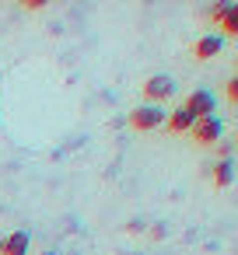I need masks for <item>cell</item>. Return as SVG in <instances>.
Masks as SVG:
<instances>
[{"instance_id":"13","label":"cell","mask_w":238,"mask_h":255,"mask_svg":"<svg viewBox=\"0 0 238 255\" xmlns=\"http://www.w3.org/2000/svg\"><path fill=\"white\" fill-rule=\"evenodd\" d=\"M42 255H56V252H42Z\"/></svg>"},{"instance_id":"3","label":"cell","mask_w":238,"mask_h":255,"mask_svg":"<svg viewBox=\"0 0 238 255\" xmlns=\"http://www.w3.org/2000/svg\"><path fill=\"white\" fill-rule=\"evenodd\" d=\"M189 133H193V140H196V143L210 147V143H217V140L224 136V119H221V116H207V119H196Z\"/></svg>"},{"instance_id":"7","label":"cell","mask_w":238,"mask_h":255,"mask_svg":"<svg viewBox=\"0 0 238 255\" xmlns=\"http://www.w3.org/2000/svg\"><path fill=\"white\" fill-rule=\"evenodd\" d=\"M28 245H32V234L28 231H14L4 238V255H28Z\"/></svg>"},{"instance_id":"10","label":"cell","mask_w":238,"mask_h":255,"mask_svg":"<svg viewBox=\"0 0 238 255\" xmlns=\"http://www.w3.org/2000/svg\"><path fill=\"white\" fill-rule=\"evenodd\" d=\"M214 147H217V161H235V140L231 136H221Z\"/></svg>"},{"instance_id":"11","label":"cell","mask_w":238,"mask_h":255,"mask_svg":"<svg viewBox=\"0 0 238 255\" xmlns=\"http://www.w3.org/2000/svg\"><path fill=\"white\" fill-rule=\"evenodd\" d=\"M224 95H228V102H235V98H238V81H235V77L228 81V88H224Z\"/></svg>"},{"instance_id":"5","label":"cell","mask_w":238,"mask_h":255,"mask_svg":"<svg viewBox=\"0 0 238 255\" xmlns=\"http://www.w3.org/2000/svg\"><path fill=\"white\" fill-rule=\"evenodd\" d=\"M207 14L224 28V35H235V32H238V11H235V4H228V0H217ZM224 35H221V39H224Z\"/></svg>"},{"instance_id":"4","label":"cell","mask_w":238,"mask_h":255,"mask_svg":"<svg viewBox=\"0 0 238 255\" xmlns=\"http://www.w3.org/2000/svg\"><path fill=\"white\" fill-rule=\"evenodd\" d=\"M193 119H207V116H217V98L207 91V88H196L189 98H186V105H182Z\"/></svg>"},{"instance_id":"1","label":"cell","mask_w":238,"mask_h":255,"mask_svg":"<svg viewBox=\"0 0 238 255\" xmlns=\"http://www.w3.org/2000/svg\"><path fill=\"white\" fill-rule=\"evenodd\" d=\"M165 119H168V112L161 109V105H137L133 112H130V126L133 129H140V133H151V129H158V126H165Z\"/></svg>"},{"instance_id":"9","label":"cell","mask_w":238,"mask_h":255,"mask_svg":"<svg viewBox=\"0 0 238 255\" xmlns=\"http://www.w3.org/2000/svg\"><path fill=\"white\" fill-rule=\"evenodd\" d=\"M231 182H235V161H217L214 164V185L231 189Z\"/></svg>"},{"instance_id":"12","label":"cell","mask_w":238,"mask_h":255,"mask_svg":"<svg viewBox=\"0 0 238 255\" xmlns=\"http://www.w3.org/2000/svg\"><path fill=\"white\" fill-rule=\"evenodd\" d=\"M0 255H4V234H0Z\"/></svg>"},{"instance_id":"8","label":"cell","mask_w":238,"mask_h":255,"mask_svg":"<svg viewBox=\"0 0 238 255\" xmlns=\"http://www.w3.org/2000/svg\"><path fill=\"white\" fill-rule=\"evenodd\" d=\"M165 123H168V129H172V133H189L196 119H193V116L179 105V109H172V112H168V119H165Z\"/></svg>"},{"instance_id":"2","label":"cell","mask_w":238,"mask_h":255,"mask_svg":"<svg viewBox=\"0 0 238 255\" xmlns=\"http://www.w3.org/2000/svg\"><path fill=\"white\" fill-rule=\"evenodd\" d=\"M144 95H147V105H161V102H168V98L175 95V77H172V74H154V77H147Z\"/></svg>"},{"instance_id":"6","label":"cell","mask_w":238,"mask_h":255,"mask_svg":"<svg viewBox=\"0 0 238 255\" xmlns=\"http://www.w3.org/2000/svg\"><path fill=\"white\" fill-rule=\"evenodd\" d=\"M224 53V39L221 35H203V39H196V46H193V56L196 60H214V56H221Z\"/></svg>"}]
</instances>
